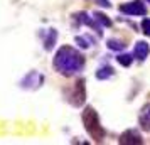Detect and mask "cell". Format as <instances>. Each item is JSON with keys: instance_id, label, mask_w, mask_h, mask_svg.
<instances>
[{"instance_id": "cell-1", "label": "cell", "mask_w": 150, "mask_h": 145, "mask_svg": "<svg viewBox=\"0 0 150 145\" xmlns=\"http://www.w3.org/2000/svg\"><path fill=\"white\" fill-rule=\"evenodd\" d=\"M54 68L62 76H73L84 68V56L71 46H62L54 56Z\"/></svg>"}, {"instance_id": "cell-2", "label": "cell", "mask_w": 150, "mask_h": 145, "mask_svg": "<svg viewBox=\"0 0 150 145\" xmlns=\"http://www.w3.org/2000/svg\"><path fill=\"white\" fill-rule=\"evenodd\" d=\"M81 120H83V125H84V130L88 132V135L95 142H101L105 135H106V132L103 128L101 122H100V117H98V113L93 106H86L84 111L81 113Z\"/></svg>"}, {"instance_id": "cell-3", "label": "cell", "mask_w": 150, "mask_h": 145, "mask_svg": "<svg viewBox=\"0 0 150 145\" xmlns=\"http://www.w3.org/2000/svg\"><path fill=\"white\" fill-rule=\"evenodd\" d=\"M120 12L127 15H145L147 14V8L143 5L140 0H135V2H128V4H123L122 7H120Z\"/></svg>"}, {"instance_id": "cell-4", "label": "cell", "mask_w": 150, "mask_h": 145, "mask_svg": "<svg viewBox=\"0 0 150 145\" xmlns=\"http://www.w3.org/2000/svg\"><path fill=\"white\" fill-rule=\"evenodd\" d=\"M42 81H44V76L39 74L37 71H32V73H29L27 76L22 79V88H27V90H37V88L42 84Z\"/></svg>"}, {"instance_id": "cell-5", "label": "cell", "mask_w": 150, "mask_h": 145, "mask_svg": "<svg viewBox=\"0 0 150 145\" xmlns=\"http://www.w3.org/2000/svg\"><path fill=\"white\" fill-rule=\"evenodd\" d=\"M142 135L138 133L137 130H125L120 135V138H118V144H123V145H128V144H142Z\"/></svg>"}, {"instance_id": "cell-6", "label": "cell", "mask_w": 150, "mask_h": 145, "mask_svg": "<svg viewBox=\"0 0 150 145\" xmlns=\"http://www.w3.org/2000/svg\"><path fill=\"white\" fill-rule=\"evenodd\" d=\"M71 98H74L71 103L76 105V106H79V105L84 103V100H86V91H84V79H79V81H76V84H74V93L71 95Z\"/></svg>"}, {"instance_id": "cell-7", "label": "cell", "mask_w": 150, "mask_h": 145, "mask_svg": "<svg viewBox=\"0 0 150 145\" xmlns=\"http://www.w3.org/2000/svg\"><path fill=\"white\" fill-rule=\"evenodd\" d=\"M138 123H140V127H142V130L150 132V103L143 105V108L140 110Z\"/></svg>"}, {"instance_id": "cell-8", "label": "cell", "mask_w": 150, "mask_h": 145, "mask_svg": "<svg viewBox=\"0 0 150 145\" xmlns=\"http://www.w3.org/2000/svg\"><path fill=\"white\" fill-rule=\"evenodd\" d=\"M133 54H135V57L138 59V61H143V59H147L150 54V47L149 44L145 41H138L135 44V49H133Z\"/></svg>"}, {"instance_id": "cell-9", "label": "cell", "mask_w": 150, "mask_h": 145, "mask_svg": "<svg viewBox=\"0 0 150 145\" xmlns=\"http://www.w3.org/2000/svg\"><path fill=\"white\" fill-rule=\"evenodd\" d=\"M56 39H57V32H56L54 29H52V30H49L47 37L44 39V47L47 49V51H51V49H52V46L56 44Z\"/></svg>"}, {"instance_id": "cell-10", "label": "cell", "mask_w": 150, "mask_h": 145, "mask_svg": "<svg viewBox=\"0 0 150 145\" xmlns=\"http://www.w3.org/2000/svg\"><path fill=\"white\" fill-rule=\"evenodd\" d=\"M111 76H113V69L110 68V66L100 68L96 71V78H98V79H108V78H111Z\"/></svg>"}, {"instance_id": "cell-11", "label": "cell", "mask_w": 150, "mask_h": 145, "mask_svg": "<svg viewBox=\"0 0 150 145\" xmlns=\"http://www.w3.org/2000/svg\"><path fill=\"white\" fill-rule=\"evenodd\" d=\"M116 61L120 62L122 66H130L132 64V61H133V57L130 54H120L118 57H116Z\"/></svg>"}, {"instance_id": "cell-12", "label": "cell", "mask_w": 150, "mask_h": 145, "mask_svg": "<svg viewBox=\"0 0 150 145\" xmlns=\"http://www.w3.org/2000/svg\"><path fill=\"white\" fill-rule=\"evenodd\" d=\"M95 21H98L101 25H111V21H110L106 15H103V14H95Z\"/></svg>"}, {"instance_id": "cell-13", "label": "cell", "mask_w": 150, "mask_h": 145, "mask_svg": "<svg viewBox=\"0 0 150 145\" xmlns=\"http://www.w3.org/2000/svg\"><path fill=\"white\" fill-rule=\"evenodd\" d=\"M108 47H110V49H115V51H120V49L125 47V44L115 41V39H111V41H108Z\"/></svg>"}, {"instance_id": "cell-14", "label": "cell", "mask_w": 150, "mask_h": 145, "mask_svg": "<svg viewBox=\"0 0 150 145\" xmlns=\"http://www.w3.org/2000/svg\"><path fill=\"white\" fill-rule=\"evenodd\" d=\"M142 30L145 35H150V19H145L142 21Z\"/></svg>"}, {"instance_id": "cell-15", "label": "cell", "mask_w": 150, "mask_h": 145, "mask_svg": "<svg viewBox=\"0 0 150 145\" xmlns=\"http://www.w3.org/2000/svg\"><path fill=\"white\" fill-rule=\"evenodd\" d=\"M76 42H79V44H81V47H89V44L86 41H84V39H83V37H76Z\"/></svg>"}, {"instance_id": "cell-16", "label": "cell", "mask_w": 150, "mask_h": 145, "mask_svg": "<svg viewBox=\"0 0 150 145\" xmlns=\"http://www.w3.org/2000/svg\"><path fill=\"white\" fill-rule=\"evenodd\" d=\"M98 4H100L101 7H110V2H108V0H98Z\"/></svg>"}, {"instance_id": "cell-17", "label": "cell", "mask_w": 150, "mask_h": 145, "mask_svg": "<svg viewBox=\"0 0 150 145\" xmlns=\"http://www.w3.org/2000/svg\"><path fill=\"white\" fill-rule=\"evenodd\" d=\"M147 2H149V4H150V0H147Z\"/></svg>"}]
</instances>
